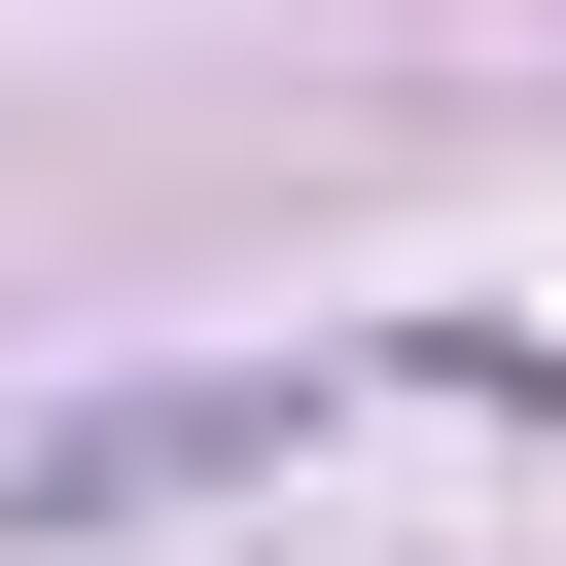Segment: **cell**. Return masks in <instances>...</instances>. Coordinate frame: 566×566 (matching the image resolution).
I'll return each instance as SVG.
<instances>
[{
	"instance_id": "1",
	"label": "cell",
	"mask_w": 566,
	"mask_h": 566,
	"mask_svg": "<svg viewBox=\"0 0 566 566\" xmlns=\"http://www.w3.org/2000/svg\"><path fill=\"white\" fill-rule=\"evenodd\" d=\"M212 460H283V389H106V424H35L0 495H35V531H106V495H212Z\"/></svg>"
}]
</instances>
